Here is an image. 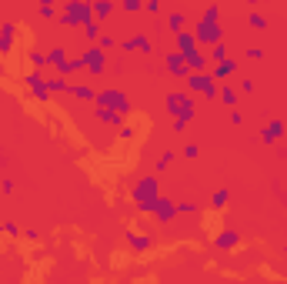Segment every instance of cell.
Instances as JSON below:
<instances>
[{
	"label": "cell",
	"instance_id": "1",
	"mask_svg": "<svg viewBox=\"0 0 287 284\" xmlns=\"http://www.w3.org/2000/svg\"><path fill=\"white\" fill-rule=\"evenodd\" d=\"M157 197H160V181H157V174H147V178L137 181V187H134V204L140 207L144 214L154 211Z\"/></svg>",
	"mask_w": 287,
	"mask_h": 284
},
{
	"label": "cell",
	"instance_id": "2",
	"mask_svg": "<svg viewBox=\"0 0 287 284\" xmlns=\"http://www.w3.org/2000/svg\"><path fill=\"white\" fill-rule=\"evenodd\" d=\"M90 20H94V10H90V4H80V0H70L67 10L60 14V24L64 27H87Z\"/></svg>",
	"mask_w": 287,
	"mask_h": 284
},
{
	"label": "cell",
	"instance_id": "3",
	"mask_svg": "<svg viewBox=\"0 0 287 284\" xmlns=\"http://www.w3.org/2000/svg\"><path fill=\"white\" fill-rule=\"evenodd\" d=\"M94 104H97V107H104V111H117V114H127V111H130V100H127V94H124V90H117V87H111V90H100Z\"/></svg>",
	"mask_w": 287,
	"mask_h": 284
},
{
	"label": "cell",
	"instance_id": "4",
	"mask_svg": "<svg viewBox=\"0 0 287 284\" xmlns=\"http://www.w3.org/2000/svg\"><path fill=\"white\" fill-rule=\"evenodd\" d=\"M164 104H167V114H170V117H181V114L197 111V104H194V94H191V90H170Z\"/></svg>",
	"mask_w": 287,
	"mask_h": 284
},
{
	"label": "cell",
	"instance_id": "5",
	"mask_svg": "<svg viewBox=\"0 0 287 284\" xmlns=\"http://www.w3.org/2000/svg\"><path fill=\"white\" fill-rule=\"evenodd\" d=\"M187 90L191 94H204L207 100H217V94H221V87H217V81L210 74H191L187 77Z\"/></svg>",
	"mask_w": 287,
	"mask_h": 284
},
{
	"label": "cell",
	"instance_id": "6",
	"mask_svg": "<svg viewBox=\"0 0 287 284\" xmlns=\"http://www.w3.org/2000/svg\"><path fill=\"white\" fill-rule=\"evenodd\" d=\"M194 37H197V44H204V47H217V44H224L221 24H207V20H200V24L194 27Z\"/></svg>",
	"mask_w": 287,
	"mask_h": 284
},
{
	"label": "cell",
	"instance_id": "7",
	"mask_svg": "<svg viewBox=\"0 0 287 284\" xmlns=\"http://www.w3.org/2000/svg\"><path fill=\"white\" fill-rule=\"evenodd\" d=\"M80 60H84V70H90L94 77H100V74L107 70V54L100 47H87L80 54Z\"/></svg>",
	"mask_w": 287,
	"mask_h": 284
},
{
	"label": "cell",
	"instance_id": "8",
	"mask_svg": "<svg viewBox=\"0 0 287 284\" xmlns=\"http://www.w3.org/2000/svg\"><path fill=\"white\" fill-rule=\"evenodd\" d=\"M151 214L160 221V224H167V221L177 214V204L170 201V197H157V204H154V211H151Z\"/></svg>",
	"mask_w": 287,
	"mask_h": 284
},
{
	"label": "cell",
	"instance_id": "9",
	"mask_svg": "<svg viewBox=\"0 0 287 284\" xmlns=\"http://www.w3.org/2000/svg\"><path fill=\"white\" fill-rule=\"evenodd\" d=\"M167 70H170V77H177V81H187V77H191L184 54H167Z\"/></svg>",
	"mask_w": 287,
	"mask_h": 284
},
{
	"label": "cell",
	"instance_id": "10",
	"mask_svg": "<svg viewBox=\"0 0 287 284\" xmlns=\"http://www.w3.org/2000/svg\"><path fill=\"white\" fill-rule=\"evenodd\" d=\"M234 74H237V60H234V57H227V60H221V64H214V70H210V77H214L217 84H227V77H234Z\"/></svg>",
	"mask_w": 287,
	"mask_h": 284
},
{
	"label": "cell",
	"instance_id": "11",
	"mask_svg": "<svg viewBox=\"0 0 287 284\" xmlns=\"http://www.w3.org/2000/svg\"><path fill=\"white\" fill-rule=\"evenodd\" d=\"M24 81H27V87H30V94H33V97H40V100H47V97H50V90H47V81H44L40 74H27Z\"/></svg>",
	"mask_w": 287,
	"mask_h": 284
},
{
	"label": "cell",
	"instance_id": "12",
	"mask_svg": "<svg viewBox=\"0 0 287 284\" xmlns=\"http://www.w3.org/2000/svg\"><path fill=\"white\" fill-rule=\"evenodd\" d=\"M194 50H197V37H194L191 30H181L177 33V54H194Z\"/></svg>",
	"mask_w": 287,
	"mask_h": 284
},
{
	"label": "cell",
	"instance_id": "13",
	"mask_svg": "<svg viewBox=\"0 0 287 284\" xmlns=\"http://www.w3.org/2000/svg\"><path fill=\"white\" fill-rule=\"evenodd\" d=\"M184 60H187V70H191V74H204V67H207V54H200V50L187 54Z\"/></svg>",
	"mask_w": 287,
	"mask_h": 284
},
{
	"label": "cell",
	"instance_id": "14",
	"mask_svg": "<svg viewBox=\"0 0 287 284\" xmlns=\"http://www.w3.org/2000/svg\"><path fill=\"white\" fill-rule=\"evenodd\" d=\"M94 117H97V121H104V124H111V127H120V121H124V114L104 111V107H94Z\"/></svg>",
	"mask_w": 287,
	"mask_h": 284
},
{
	"label": "cell",
	"instance_id": "15",
	"mask_svg": "<svg viewBox=\"0 0 287 284\" xmlns=\"http://www.w3.org/2000/svg\"><path fill=\"white\" fill-rule=\"evenodd\" d=\"M284 134V121H267V127H264V144H274V140Z\"/></svg>",
	"mask_w": 287,
	"mask_h": 284
},
{
	"label": "cell",
	"instance_id": "16",
	"mask_svg": "<svg viewBox=\"0 0 287 284\" xmlns=\"http://www.w3.org/2000/svg\"><path fill=\"white\" fill-rule=\"evenodd\" d=\"M120 50H151V41L144 37V33H137V37H130V41H120Z\"/></svg>",
	"mask_w": 287,
	"mask_h": 284
},
{
	"label": "cell",
	"instance_id": "17",
	"mask_svg": "<svg viewBox=\"0 0 287 284\" xmlns=\"http://www.w3.org/2000/svg\"><path fill=\"white\" fill-rule=\"evenodd\" d=\"M70 97H77V100H97V94H94V87H87V84H74L70 81Z\"/></svg>",
	"mask_w": 287,
	"mask_h": 284
},
{
	"label": "cell",
	"instance_id": "18",
	"mask_svg": "<svg viewBox=\"0 0 287 284\" xmlns=\"http://www.w3.org/2000/svg\"><path fill=\"white\" fill-rule=\"evenodd\" d=\"M237 241H240L237 231H221V234H217V247H224V251H234Z\"/></svg>",
	"mask_w": 287,
	"mask_h": 284
},
{
	"label": "cell",
	"instance_id": "19",
	"mask_svg": "<svg viewBox=\"0 0 287 284\" xmlns=\"http://www.w3.org/2000/svg\"><path fill=\"white\" fill-rule=\"evenodd\" d=\"M14 24H4V27H0V54H7V50L10 47H14Z\"/></svg>",
	"mask_w": 287,
	"mask_h": 284
},
{
	"label": "cell",
	"instance_id": "20",
	"mask_svg": "<svg viewBox=\"0 0 287 284\" xmlns=\"http://www.w3.org/2000/svg\"><path fill=\"white\" fill-rule=\"evenodd\" d=\"M127 241H130V247H134V251H147V247H151V237H147V234H137V231H130Z\"/></svg>",
	"mask_w": 287,
	"mask_h": 284
},
{
	"label": "cell",
	"instance_id": "21",
	"mask_svg": "<svg viewBox=\"0 0 287 284\" xmlns=\"http://www.w3.org/2000/svg\"><path fill=\"white\" fill-rule=\"evenodd\" d=\"M194 117H197V111H191V114H181V117H174V124H170V127H174V134H184V130H187V124H191Z\"/></svg>",
	"mask_w": 287,
	"mask_h": 284
},
{
	"label": "cell",
	"instance_id": "22",
	"mask_svg": "<svg viewBox=\"0 0 287 284\" xmlns=\"http://www.w3.org/2000/svg\"><path fill=\"white\" fill-rule=\"evenodd\" d=\"M47 90H50V94H70V81L54 77V81H47Z\"/></svg>",
	"mask_w": 287,
	"mask_h": 284
},
{
	"label": "cell",
	"instance_id": "23",
	"mask_svg": "<svg viewBox=\"0 0 287 284\" xmlns=\"http://www.w3.org/2000/svg\"><path fill=\"white\" fill-rule=\"evenodd\" d=\"M217 97H221L227 107H237V90H234V87H227V84L221 87V94H217Z\"/></svg>",
	"mask_w": 287,
	"mask_h": 284
},
{
	"label": "cell",
	"instance_id": "24",
	"mask_svg": "<svg viewBox=\"0 0 287 284\" xmlns=\"http://www.w3.org/2000/svg\"><path fill=\"white\" fill-rule=\"evenodd\" d=\"M84 37H87L90 47H94V41H100V24H97V20H90V24L84 27Z\"/></svg>",
	"mask_w": 287,
	"mask_h": 284
},
{
	"label": "cell",
	"instance_id": "25",
	"mask_svg": "<svg viewBox=\"0 0 287 284\" xmlns=\"http://www.w3.org/2000/svg\"><path fill=\"white\" fill-rule=\"evenodd\" d=\"M90 10H94V17H100V20H104V17H111L117 7H114V4H90Z\"/></svg>",
	"mask_w": 287,
	"mask_h": 284
},
{
	"label": "cell",
	"instance_id": "26",
	"mask_svg": "<svg viewBox=\"0 0 287 284\" xmlns=\"http://www.w3.org/2000/svg\"><path fill=\"white\" fill-rule=\"evenodd\" d=\"M207 60H217V64H221V60H227V47H224V44H217V47H210Z\"/></svg>",
	"mask_w": 287,
	"mask_h": 284
},
{
	"label": "cell",
	"instance_id": "27",
	"mask_svg": "<svg viewBox=\"0 0 287 284\" xmlns=\"http://www.w3.org/2000/svg\"><path fill=\"white\" fill-rule=\"evenodd\" d=\"M184 24H187V17H184L181 10H177V14H170V30H177V33H181V27H184Z\"/></svg>",
	"mask_w": 287,
	"mask_h": 284
},
{
	"label": "cell",
	"instance_id": "28",
	"mask_svg": "<svg viewBox=\"0 0 287 284\" xmlns=\"http://www.w3.org/2000/svg\"><path fill=\"white\" fill-rule=\"evenodd\" d=\"M217 17H221V7H217V4H210V7L204 10V20H207V24H217Z\"/></svg>",
	"mask_w": 287,
	"mask_h": 284
},
{
	"label": "cell",
	"instance_id": "29",
	"mask_svg": "<svg viewBox=\"0 0 287 284\" xmlns=\"http://www.w3.org/2000/svg\"><path fill=\"white\" fill-rule=\"evenodd\" d=\"M97 47H100V50H104V54H107V50H114V47H117V41H114L111 33H104V37L97 41Z\"/></svg>",
	"mask_w": 287,
	"mask_h": 284
},
{
	"label": "cell",
	"instance_id": "30",
	"mask_svg": "<svg viewBox=\"0 0 287 284\" xmlns=\"http://www.w3.org/2000/svg\"><path fill=\"white\" fill-rule=\"evenodd\" d=\"M170 161H174V151H164V154H160V161H157V174H160V170H167Z\"/></svg>",
	"mask_w": 287,
	"mask_h": 284
},
{
	"label": "cell",
	"instance_id": "31",
	"mask_svg": "<svg viewBox=\"0 0 287 284\" xmlns=\"http://www.w3.org/2000/svg\"><path fill=\"white\" fill-rule=\"evenodd\" d=\"M227 201H231V194H227V191H214V197H210V204H214V207H224Z\"/></svg>",
	"mask_w": 287,
	"mask_h": 284
},
{
	"label": "cell",
	"instance_id": "32",
	"mask_svg": "<svg viewBox=\"0 0 287 284\" xmlns=\"http://www.w3.org/2000/svg\"><path fill=\"white\" fill-rule=\"evenodd\" d=\"M30 64L33 67H44V64H50V60H47V54H37V50H33V54H30Z\"/></svg>",
	"mask_w": 287,
	"mask_h": 284
},
{
	"label": "cell",
	"instance_id": "33",
	"mask_svg": "<svg viewBox=\"0 0 287 284\" xmlns=\"http://www.w3.org/2000/svg\"><path fill=\"white\" fill-rule=\"evenodd\" d=\"M177 211H181V214H191V211H197V204H191V201H181V204H177Z\"/></svg>",
	"mask_w": 287,
	"mask_h": 284
},
{
	"label": "cell",
	"instance_id": "34",
	"mask_svg": "<svg viewBox=\"0 0 287 284\" xmlns=\"http://www.w3.org/2000/svg\"><path fill=\"white\" fill-rule=\"evenodd\" d=\"M57 10H54V4H40V17H54Z\"/></svg>",
	"mask_w": 287,
	"mask_h": 284
},
{
	"label": "cell",
	"instance_id": "35",
	"mask_svg": "<svg viewBox=\"0 0 287 284\" xmlns=\"http://www.w3.org/2000/svg\"><path fill=\"white\" fill-rule=\"evenodd\" d=\"M250 24H254V27H257V30H261V27H267V20H264V17H261V14H250Z\"/></svg>",
	"mask_w": 287,
	"mask_h": 284
},
{
	"label": "cell",
	"instance_id": "36",
	"mask_svg": "<svg viewBox=\"0 0 287 284\" xmlns=\"http://www.w3.org/2000/svg\"><path fill=\"white\" fill-rule=\"evenodd\" d=\"M124 10H127V14H137V10H140V4H137V0H127V4H124Z\"/></svg>",
	"mask_w": 287,
	"mask_h": 284
},
{
	"label": "cell",
	"instance_id": "37",
	"mask_svg": "<svg viewBox=\"0 0 287 284\" xmlns=\"http://www.w3.org/2000/svg\"><path fill=\"white\" fill-rule=\"evenodd\" d=\"M4 231H7L10 237H17V234H20V227H17V224H10V221H7V224H4Z\"/></svg>",
	"mask_w": 287,
	"mask_h": 284
},
{
	"label": "cell",
	"instance_id": "38",
	"mask_svg": "<svg viewBox=\"0 0 287 284\" xmlns=\"http://www.w3.org/2000/svg\"><path fill=\"white\" fill-rule=\"evenodd\" d=\"M247 57H250V60H261L264 50H261V47H250V50H247Z\"/></svg>",
	"mask_w": 287,
	"mask_h": 284
},
{
	"label": "cell",
	"instance_id": "39",
	"mask_svg": "<svg viewBox=\"0 0 287 284\" xmlns=\"http://www.w3.org/2000/svg\"><path fill=\"white\" fill-rule=\"evenodd\" d=\"M0 231H4V224H0Z\"/></svg>",
	"mask_w": 287,
	"mask_h": 284
}]
</instances>
